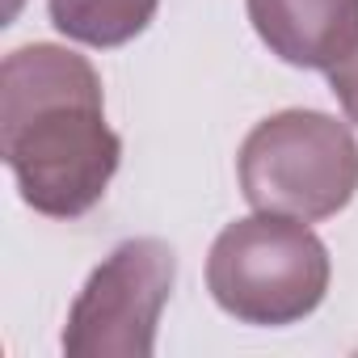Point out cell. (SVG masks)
<instances>
[{
    "label": "cell",
    "mask_w": 358,
    "mask_h": 358,
    "mask_svg": "<svg viewBox=\"0 0 358 358\" xmlns=\"http://www.w3.org/2000/svg\"><path fill=\"white\" fill-rule=\"evenodd\" d=\"M257 38L291 68H333L358 43V0H245Z\"/></svg>",
    "instance_id": "cell-5"
},
{
    "label": "cell",
    "mask_w": 358,
    "mask_h": 358,
    "mask_svg": "<svg viewBox=\"0 0 358 358\" xmlns=\"http://www.w3.org/2000/svg\"><path fill=\"white\" fill-rule=\"evenodd\" d=\"M160 0H51L59 34L85 47H122L148 30Z\"/></svg>",
    "instance_id": "cell-6"
},
{
    "label": "cell",
    "mask_w": 358,
    "mask_h": 358,
    "mask_svg": "<svg viewBox=\"0 0 358 358\" xmlns=\"http://www.w3.org/2000/svg\"><path fill=\"white\" fill-rule=\"evenodd\" d=\"M207 287L215 303L245 324H295L312 316L329 291V249L303 220L257 211L215 236Z\"/></svg>",
    "instance_id": "cell-2"
},
{
    "label": "cell",
    "mask_w": 358,
    "mask_h": 358,
    "mask_svg": "<svg viewBox=\"0 0 358 358\" xmlns=\"http://www.w3.org/2000/svg\"><path fill=\"white\" fill-rule=\"evenodd\" d=\"M0 156L38 215L76 220L101 203L122 160V139L106 127L101 76L85 55L55 43L5 55Z\"/></svg>",
    "instance_id": "cell-1"
},
{
    "label": "cell",
    "mask_w": 358,
    "mask_h": 358,
    "mask_svg": "<svg viewBox=\"0 0 358 358\" xmlns=\"http://www.w3.org/2000/svg\"><path fill=\"white\" fill-rule=\"evenodd\" d=\"M236 173L253 211L329 220L358 190V139L320 110H282L245 135Z\"/></svg>",
    "instance_id": "cell-3"
},
{
    "label": "cell",
    "mask_w": 358,
    "mask_h": 358,
    "mask_svg": "<svg viewBox=\"0 0 358 358\" xmlns=\"http://www.w3.org/2000/svg\"><path fill=\"white\" fill-rule=\"evenodd\" d=\"M329 89H333V97L341 101L345 118L358 122V43H354V51H350L345 59H337V64L329 68Z\"/></svg>",
    "instance_id": "cell-7"
},
{
    "label": "cell",
    "mask_w": 358,
    "mask_h": 358,
    "mask_svg": "<svg viewBox=\"0 0 358 358\" xmlns=\"http://www.w3.org/2000/svg\"><path fill=\"white\" fill-rule=\"evenodd\" d=\"M173 278L177 257L164 241H122L80 287L68 312L64 350L72 358H148Z\"/></svg>",
    "instance_id": "cell-4"
}]
</instances>
